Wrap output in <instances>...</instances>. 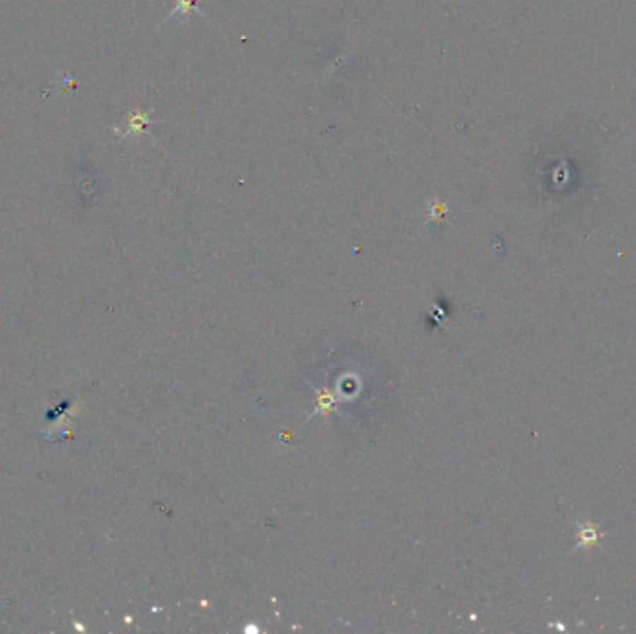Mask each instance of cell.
I'll use <instances>...</instances> for the list:
<instances>
[{
	"mask_svg": "<svg viewBox=\"0 0 636 634\" xmlns=\"http://www.w3.org/2000/svg\"><path fill=\"white\" fill-rule=\"evenodd\" d=\"M199 2H207V0H177L175 8L167 13L166 19L162 20V25H166L167 20H172L175 16H188L192 10H196L203 19H207V16L203 11H199Z\"/></svg>",
	"mask_w": 636,
	"mask_h": 634,
	"instance_id": "obj_2",
	"label": "cell"
},
{
	"mask_svg": "<svg viewBox=\"0 0 636 634\" xmlns=\"http://www.w3.org/2000/svg\"><path fill=\"white\" fill-rule=\"evenodd\" d=\"M151 114H153V110L131 112V114H129V117H126L125 129H123V131H119V129H114V131H116V134H119V136H122V138L140 136V134H141V132H143V129H146L147 125H151V123H155V121L151 119Z\"/></svg>",
	"mask_w": 636,
	"mask_h": 634,
	"instance_id": "obj_1",
	"label": "cell"
}]
</instances>
